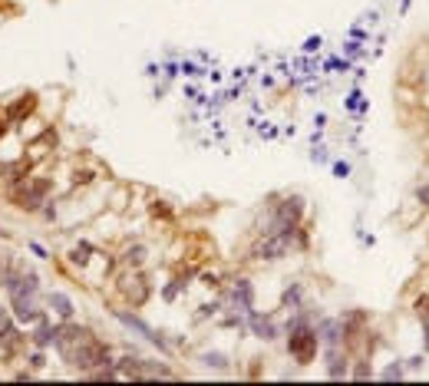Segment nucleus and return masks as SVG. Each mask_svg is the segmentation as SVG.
Returning a JSON list of instances; mask_svg holds the SVG:
<instances>
[{"mask_svg": "<svg viewBox=\"0 0 429 386\" xmlns=\"http://www.w3.org/2000/svg\"><path fill=\"white\" fill-rule=\"evenodd\" d=\"M53 350H57L60 360L77 377H89L93 370H103L116 363L109 344L93 327L77 324V320H57V327H53Z\"/></svg>", "mask_w": 429, "mask_h": 386, "instance_id": "obj_1", "label": "nucleus"}, {"mask_svg": "<svg viewBox=\"0 0 429 386\" xmlns=\"http://www.w3.org/2000/svg\"><path fill=\"white\" fill-rule=\"evenodd\" d=\"M53 198V178L40 172L23 175L20 182H13L7 188V202L23 215H40V208Z\"/></svg>", "mask_w": 429, "mask_h": 386, "instance_id": "obj_2", "label": "nucleus"}, {"mask_svg": "<svg viewBox=\"0 0 429 386\" xmlns=\"http://www.w3.org/2000/svg\"><path fill=\"white\" fill-rule=\"evenodd\" d=\"M317 350H321V337H317V327L307 324V327H294L287 330V353L297 367H307L317 360Z\"/></svg>", "mask_w": 429, "mask_h": 386, "instance_id": "obj_3", "label": "nucleus"}, {"mask_svg": "<svg viewBox=\"0 0 429 386\" xmlns=\"http://www.w3.org/2000/svg\"><path fill=\"white\" fill-rule=\"evenodd\" d=\"M116 290L123 294V300L129 307H143L145 300L152 297V284L143 274V268H126L119 278H116Z\"/></svg>", "mask_w": 429, "mask_h": 386, "instance_id": "obj_4", "label": "nucleus"}, {"mask_svg": "<svg viewBox=\"0 0 429 386\" xmlns=\"http://www.w3.org/2000/svg\"><path fill=\"white\" fill-rule=\"evenodd\" d=\"M7 307H10V317L17 320L23 330H27L30 324H37V320L47 314V307H43V297H27V294L7 297Z\"/></svg>", "mask_w": 429, "mask_h": 386, "instance_id": "obj_5", "label": "nucleus"}, {"mask_svg": "<svg viewBox=\"0 0 429 386\" xmlns=\"http://www.w3.org/2000/svg\"><path fill=\"white\" fill-rule=\"evenodd\" d=\"M30 344H27V330L20 327L13 317H7L4 324H0V357L13 360L17 353H23Z\"/></svg>", "mask_w": 429, "mask_h": 386, "instance_id": "obj_6", "label": "nucleus"}, {"mask_svg": "<svg viewBox=\"0 0 429 386\" xmlns=\"http://www.w3.org/2000/svg\"><path fill=\"white\" fill-rule=\"evenodd\" d=\"M113 317L119 320L123 327H129V330H135L139 337H145V340H149V344H152V347H159V350H162V353H169V344H165V337H162V334H159V330H155V327H149V324H145V320L139 317V314H129V310H119V307H113Z\"/></svg>", "mask_w": 429, "mask_h": 386, "instance_id": "obj_7", "label": "nucleus"}, {"mask_svg": "<svg viewBox=\"0 0 429 386\" xmlns=\"http://www.w3.org/2000/svg\"><path fill=\"white\" fill-rule=\"evenodd\" d=\"M43 307L53 314V320H77V304L67 290H43Z\"/></svg>", "mask_w": 429, "mask_h": 386, "instance_id": "obj_8", "label": "nucleus"}, {"mask_svg": "<svg viewBox=\"0 0 429 386\" xmlns=\"http://www.w3.org/2000/svg\"><path fill=\"white\" fill-rule=\"evenodd\" d=\"M37 106H40L37 93H23V96H17L13 103H7L0 113H4V119H7L10 126H20L23 119H30L33 113H37Z\"/></svg>", "mask_w": 429, "mask_h": 386, "instance_id": "obj_9", "label": "nucleus"}, {"mask_svg": "<svg viewBox=\"0 0 429 386\" xmlns=\"http://www.w3.org/2000/svg\"><path fill=\"white\" fill-rule=\"evenodd\" d=\"M228 304L235 314H241V317H248L251 310H255V288H251V280L238 278L235 284H231L228 290Z\"/></svg>", "mask_w": 429, "mask_h": 386, "instance_id": "obj_10", "label": "nucleus"}, {"mask_svg": "<svg viewBox=\"0 0 429 386\" xmlns=\"http://www.w3.org/2000/svg\"><path fill=\"white\" fill-rule=\"evenodd\" d=\"M53 327H57V320H53V314L47 310L37 324L27 327V344L30 347H40V350H53Z\"/></svg>", "mask_w": 429, "mask_h": 386, "instance_id": "obj_11", "label": "nucleus"}, {"mask_svg": "<svg viewBox=\"0 0 429 386\" xmlns=\"http://www.w3.org/2000/svg\"><path fill=\"white\" fill-rule=\"evenodd\" d=\"M314 327H317V337H321V347H340L343 340H347V330H343L340 317H321Z\"/></svg>", "mask_w": 429, "mask_h": 386, "instance_id": "obj_12", "label": "nucleus"}, {"mask_svg": "<svg viewBox=\"0 0 429 386\" xmlns=\"http://www.w3.org/2000/svg\"><path fill=\"white\" fill-rule=\"evenodd\" d=\"M324 363H327V377L330 380H343L350 377V360H347V353H343V344L340 347H324Z\"/></svg>", "mask_w": 429, "mask_h": 386, "instance_id": "obj_13", "label": "nucleus"}, {"mask_svg": "<svg viewBox=\"0 0 429 386\" xmlns=\"http://www.w3.org/2000/svg\"><path fill=\"white\" fill-rule=\"evenodd\" d=\"M248 327H251V334L261 337V340H277V337H281V327L274 324V317L257 314V310H251V314H248Z\"/></svg>", "mask_w": 429, "mask_h": 386, "instance_id": "obj_14", "label": "nucleus"}, {"mask_svg": "<svg viewBox=\"0 0 429 386\" xmlns=\"http://www.w3.org/2000/svg\"><path fill=\"white\" fill-rule=\"evenodd\" d=\"M69 264H73V268H79L83 271L86 264H89V261H93V244L89 242H79V244H73V248H69Z\"/></svg>", "mask_w": 429, "mask_h": 386, "instance_id": "obj_15", "label": "nucleus"}, {"mask_svg": "<svg viewBox=\"0 0 429 386\" xmlns=\"http://www.w3.org/2000/svg\"><path fill=\"white\" fill-rule=\"evenodd\" d=\"M199 363H201V367H208V370H218V373H225V370L231 367V360L225 357V353H218V350H208V353H201Z\"/></svg>", "mask_w": 429, "mask_h": 386, "instance_id": "obj_16", "label": "nucleus"}, {"mask_svg": "<svg viewBox=\"0 0 429 386\" xmlns=\"http://www.w3.org/2000/svg\"><path fill=\"white\" fill-rule=\"evenodd\" d=\"M145 254H149V248H145V244H129V248L123 251V264H126V268H143Z\"/></svg>", "mask_w": 429, "mask_h": 386, "instance_id": "obj_17", "label": "nucleus"}, {"mask_svg": "<svg viewBox=\"0 0 429 386\" xmlns=\"http://www.w3.org/2000/svg\"><path fill=\"white\" fill-rule=\"evenodd\" d=\"M50 363V350H40V347H30L27 350V367L33 370V373H43Z\"/></svg>", "mask_w": 429, "mask_h": 386, "instance_id": "obj_18", "label": "nucleus"}, {"mask_svg": "<svg viewBox=\"0 0 429 386\" xmlns=\"http://www.w3.org/2000/svg\"><path fill=\"white\" fill-rule=\"evenodd\" d=\"M281 304H284V307H291V310L304 307V290H301V284H291V288L284 290V297H281Z\"/></svg>", "mask_w": 429, "mask_h": 386, "instance_id": "obj_19", "label": "nucleus"}, {"mask_svg": "<svg viewBox=\"0 0 429 386\" xmlns=\"http://www.w3.org/2000/svg\"><path fill=\"white\" fill-rule=\"evenodd\" d=\"M27 248H30V251H33V254H37V258L50 261V251H47V248H43V244H40V242H27Z\"/></svg>", "mask_w": 429, "mask_h": 386, "instance_id": "obj_20", "label": "nucleus"}, {"mask_svg": "<svg viewBox=\"0 0 429 386\" xmlns=\"http://www.w3.org/2000/svg\"><path fill=\"white\" fill-rule=\"evenodd\" d=\"M350 377L353 380H367V377H370V367H367V363H357V367L350 370Z\"/></svg>", "mask_w": 429, "mask_h": 386, "instance_id": "obj_21", "label": "nucleus"}, {"mask_svg": "<svg viewBox=\"0 0 429 386\" xmlns=\"http://www.w3.org/2000/svg\"><path fill=\"white\" fill-rule=\"evenodd\" d=\"M380 377H383V380H400V377H403V367H400V363H396V367H386Z\"/></svg>", "mask_w": 429, "mask_h": 386, "instance_id": "obj_22", "label": "nucleus"}, {"mask_svg": "<svg viewBox=\"0 0 429 386\" xmlns=\"http://www.w3.org/2000/svg\"><path fill=\"white\" fill-rule=\"evenodd\" d=\"M179 290H182V288H179V280H172L169 288L162 290V297H165V300H175V297H179Z\"/></svg>", "mask_w": 429, "mask_h": 386, "instance_id": "obj_23", "label": "nucleus"}, {"mask_svg": "<svg viewBox=\"0 0 429 386\" xmlns=\"http://www.w3.org/2000/svg\"><path fill=\"white\" fill-rule=\"evenodd\" d=\"M334 175H337V178H347V175H350V165H347V162H334Z\"/></svg>", "mask_w": 429, "mask_h": 386, "instance_id": "obj_24", "label": "nucleus"}, {"mask_svg": "<svg viewBox=\"0 0 429 386\" xmlns=\"http://www.w3.org/2000/svg\"><path fill=\"white\" fill-rule=\"evenodd\" d=\"M317 47H321V37H311V40L304 43V53H314Z\"/></svg>", "mask_w": 429, "mask_h": 386, "instance_id": "obj_25", "label": "nucleus"}, {"mask_svg": "<svg viewBox=\"0 0 429 386\" xmlns=\"http://www.w3.org/2000/svg\"><path fill=\"white\" fill-rule=\"evenodd\" d=\"M416 198H420L423 205H429V185H423V188H416Z\"/></svg>", "mask_w": 429, "mask_h": 386, "instance_id": "obj_26", "label": "nucleus"}, {"mask_svg": "<svg viewBox=\"0 0 429 386\" xmlns=\"http://www.w3.org/2000/svg\"><path fill=\"white\" fill-rule=\"evenodd\" d=\"M10 132V123H7V119H4V113H0V139H4V135H7Z\"/></svg>", "mask_w": 429, "mask_h": 386, "instance_id": "obj_27", "label": "nucleus"}]
</instances>
